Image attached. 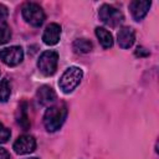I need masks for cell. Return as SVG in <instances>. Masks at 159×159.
Returning a JSON list of instances; mask_svg holds the SVG:
<instances>
[{
    "label": "cell",
    "mask_w": 159,
    "mask_h": 159,
    "mask_svg": "<svg viewBox=\"0 0 159 159\" xmlns=\"http://www.w3.org/2000/svg\"><path fill=\"white\" fill-rule=\"evenodd\" d=\"M7 15H9V12H7V7H6L5 5L0 4V25L5 24L6 19H7Z\"/></svg>",
    "instance_id": "cell-18"
},
{
    "label": "cell",
    "mask_w": 159,
    "mask_h": 159,
    "mask_svg": "<svg viewBox=\"0 0 159 159\" xmlns=\"http://www.w3.org/2000/svg\"><path fill=\"white\" fill-rule=\"evenodd\" d=\"M11 37V30L6 24L0 25V45L6 43Z\"/></svg>",
    "instance_id": "cell-16"
},
{
    "label": "cell",
    "mask_w": 159,
    "mask_h": 159,
    "mask_svg": "<svg viewBox=\"0 0 159 159\" xmlns=\"http://www.w3.org/2000/svg\"><path fill=\"white\" fill-rule=\"evenodd\" d=\"M135 56H138V57H145V56H149V51L145 50L144 47L139 46V47H137V50H135Z\"/></svg>",
    "instance_id": "cell-19"
},
{
    "label": "cell",
    "mask_w": 159,
    "mask_h": 159,
    "mask_svg": "<svg viewBox=\"0 0 159 159\" xmlns=\"http://www.w3.org/2000/svg\"><path fill=\"white\" fill-rule=\"evenodd\" d=\"M82 77H83V71L80 67H76V66L68 67L61 76L58 81V86L62 89V92L70 93L80 84Z\"/></svg>",
    "instance_id": "cell-2"
},
{
    "label": "cell",
    "mask_w": 159,
    "mask_h": 159,
    "mask_svg": "<svg viewBox=\"0 0 159 159\" xmlns=\"http://www.w3.org/2000/svg\"><path fill=\"white\" fill-rule=\"evenodd\" d=\"M75 52L77 53H88L92 51V42L87 39H77L75 40L73 45H72Z\"/></svg>",
    "instance_id": "cell-14"
},
{
    "label": "cell",
    "mask_w": 159,
    "mask_h": 159,
    "mask_svg": "<svg viewBox=\"0 0 159 159\" xmlns=\"http://www.w3.org/2000/svg\"><path fill=\"white\" fill-rule=\"evenodd\" d=\"M24 58V50L20 46H10L0 50V60L7 66H17Z\"/></svg>",
    "instance_id": "cell-6"
},
{
    "label": "cell",
    "mask_w": 159,
    "mask_h": 159,
    "mask_svg": "<svg viewBox=\"0 0 159 159\" xmlns=\"http://www.w3.org/2000/svg\"><path fill=\"white\" fill-rule=\"evenodd\" d=\"M36 98L40 104L48 106L56 101V93L50 86H41L36 92Z\"/></svg>",
    "instance_id": "cell-11"
},
{
    "label": "cell",
    "mask_w": 159,
    "mask_h": 159,
    "mask_svg": "<svg viewBox=\"0 0 159 159\" xmlns=\"http://www.w3.org/2000/svg\"><path fill=\"white\" fill-rule=\"evenodd\" d=\"M16 118H17V123L20 124V127L24 130H27L30 128V119H29V116H27V106H26L25 102H22L20 104Z\"/></svg>",
    "instance_id": "cell-13"
},
{
    "label": "cell",
    "mask_w": 159,
    "mask_h": 159,
    "mask_svg": "<svg viewBox=\"0 0 159 159\" xmlns=\"http://www.w3.org/2000/svg\"><path fill=\"white\" fill-rule=\"evenodd\" d=\"M11 94V84L7 78L0 82V102H6Z\"/></svg>",
    "instance_id": "cell-15"
},
{
    "label": "cell",
    "mask_w": 159,
    "mask_h": 159,
    "mask_svg": "<svg viewBox=\"0 0 159 159\" xmlns=\"http://www.w3.org/2000/svg\"><path fill=\"white\" fill-rule=\"evenodd\" d=\"M0 159H10V155H9L7 150L1 148V147H0Z\"/></svg>",
    "instance_id": "cell-20"
},
{
    "label": "cell",
    "mask_w": 159,
    "mask_h": 159,
    "mask_svg": "<svg viewBox=\"0 0 159 159\" xmlns=\"http://www.w3.org/2000/svg\"><path fill=\"white\" fill-rule=\"evenodd\" d=\"M98 15H99V19L102 20V22H104L106 25H108L111 27L118 26L124 20L123 14L117 7H114L112 5H108V4H104V5L101 6V9L98 11Z\"/></svg>",
    "instance_id": "cell-5"
},
{
    "label": "cell",
    "mask_w": 159,
    "mask_h": 159,
    "mask_svg": "<svg viewBox=\"0 0 159 159\" xmlns=\"http://www.w3.org/2000/svg\"><path fill=\"white\" fill-rule=\"evenodd\" d=\"M26 159H39V158H26Z\"/></svg>",
    "instance_id": "cell-21"
},
{
    "label": "cell",
    "mask_w": 159,
    "mask_h": 159,
    "mask_svg": "<svg viewBox=\"0 0 159 159\" xmlns=\"http://www.w3.org/2000/svg\"><path fill=\"white\" fill-rule=\"evenodd\" d=\"M60 36H61V26L58 24L52 22L46 26L43 35H42V40L46 45L52 46L60 41Z\"/></svg>",
    "instance_id": "cell-8"
},
{
    "label": "cell",
    "mask_w": 159,
    "mask_h": 159,
    "mask_svg": "<svg viewBox=\"0 0 159 159\" xmlns=\"http://www.w3.org/2000/svg\"><path fill=\"white\" fill-rule=\"evenodd\" d=\"M58 62V55L56 51L47 50L41 53L37 60V67L43 76H52L56 72Z\"/></svg>",
    "instance_id": "cell-3"
},
{
    "label": "cell",
    "mask_w": 159,
    "mask_h": 159,
    "mask_svg": "<svg viewBox=\"0 0 159 159\" xmlns=\"http://www.w3.org/2000/svg\"><path fill=\"white\" fill-rule=\"evenodd\" d=\"M152 2L150 1H143V0H134L129 4V9L132 12V16L134 17V20L139 21L142 20L149 11Z\"/></svg>",
    "instance_id": "cell-9"
},
{
    "label": "cell",
    "mask_w": 159,
    "mask_h": 159,
    "mask_svg": "<svg viewBox=\"0 0 159 159\" xmlns=\"http://www.w3.org/2000/svg\"><path fill=\"white\" fill-rule=\"evenodd\" d=\"M12 148L17 154H30L36 149V140L32 135L24 134L16 139Z\"/></svg>",
    "instance_id": "cell-7"
},
{
    "label": "cell",
    "mask_w": 159,
    "mask_h": 159,
    "mask_svg": "<svg viewBox=\"0 0 159 159\" xmlns=\"http://www.w3.org/2000/svg\"><path fill=\"white\" fill-rule=\"evenodd\" d=\"M117 40H118V45L122 48H129L133 46L134 41H135V34L134 30L132 27H122L117 35Z\"/></svg>",
    "instance_id": "cell-10"
},
{
    "label": "cell",
    "mask_w": 159,
    "mask_h": 159,
    "mask_svg": "<svg viewBox=\"0 0 159 159\" xmlns=\"http://www.w3.org/2000/svg\"><path fill=\"white\" fill-rule=\"evenodd\" d=\"M11 133H10V129H7L4 124L0 123V144L1 143H6L10 138Z\"/></svg>",
    "instance_id": "cell-17"
},
{
    "label": "cell",
    "mask_w": 159,
    "mask_h": 159,
    "mask_svg": "<svg viewBox=\"0 0 159 159\" xmlns=\"http://www.w3.org/2000/svg\"><path fill=\"white\" fill-rule=\"evenodd\" d=\"M96 36L104 48H109L113 46V36L104 27H96Z\"/></svg>",
    "instance_id": "cell-12"
},
{
    "label": "cell",
    "mask_w": 159,
    "mask_h": 159,
    "mask_svg": "<svg viewBox=\"0 0 159 159\" xmlns=\"http://www.w3.org/2000/svg\"><path fill=\"white\" fill-rule=\"evenodd\" d=\"M22 16L30 25L39 27L45 21V12L42 7L35 2H26L22 6Z\"/></svg>",
    "instance_id": "cell-4"
},
{
    "label": "cell",
    "mask_w": 159,
    "mask_h": 159,
    "mask_svg": "<svg viewBox=\"0 0 159 159\" xmlns=\"http://www.w3.org/2000/svg\"><path fill=\"white\" fill-rule=\"evenodd\" d=\"M67 117V108L65 104L51 106L46 109L43 114V125L48 132H55L60 129Z\"/></svg>",
    "instance_id": "cell-1"
}]
</instances>
